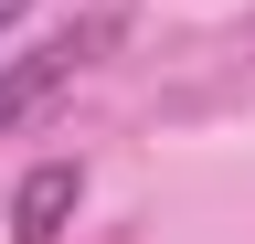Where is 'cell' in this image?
<instances>
[{
	"label": "cell",
	"mask_w": 255,
	"mask_h": 244,
	"mask_svg": "<svg viewBox=\"0 0 255 244\" xmlns=\"http://www.w3.org/2000/svg\"><path fill=\"white\" fill-rule=\"evenodd\" d=\"M117 32H128V11L107 0V11H85V21H75V32H53V43L11 53V64H0V138H11V128H32V117H43V106H53L75 75H96Z\"/></svg>",
	"instance_id": "obj_1"
},
{
	"label": "cell",
	"mask_w": 255,
	"mask_h": 244,
	"mask_svg": "<svg viewBox=\"0 0 255 244\" xmlns=\"http://www.w3.org/2000/svg\"><path fill=\"white\" fill-rule=\"evenodd\" d=\"M75 212H85V160H32L11 180V244H64Z\"/></svg>",
	"instance_id": "obj_2"
},
{
	"label": "cell",
	"mask_w": 255,
	"mask_h": 244,
	"mask_svg": "<svg viewBox=\"0 0 255 244\" xmlns=\"http://www.w3.org/2000/svg\"><path fill=\"white\" fill-rule=\"evenodd\" d=\"M21 11H32V0H0V43H11V32H21Z\"/></svg>",
	"instance_id": "obj_3"
}]
</instances>
